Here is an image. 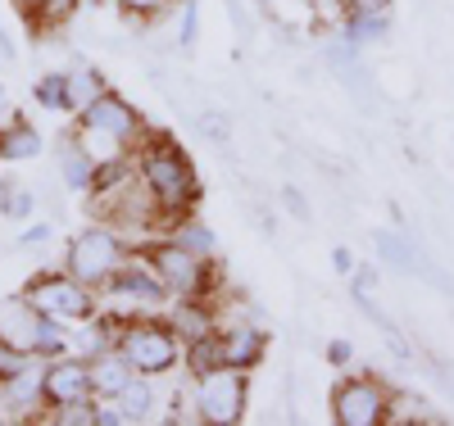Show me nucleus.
<instances>
[{
  "label": "nucleus",
  "instance_id": "1",
  "mask_svg": "<svg viewBox=\"0 0 454 426\" xmlns=\"http://www.w3.org/2000/svg\"><path fill=\"white\" fill-rule=\"evenodd\" d=\"M132 159H137V177L150 186V196L164 205V213L173 222L192 213V205L200 200V177H196L192 159L168 136H145L132 150Z\"/></svg>",
  "mask_w": 454,
  "mask_h": 426
},
{
  "label": "nucleus",
  "instance_id": "2",
  "mask_svg": "<svg viewBox=\"0 0 454 426\" xmlns=\"http://www.w3.org/2000/svg\"><path fill=\"white\" fill-rule=\"evenodd\" d=\"M78 145L91 154L96 164L105 159H123V154H132L145 132H141V113L123 100V96H114V91H100L91 105L78 109Z\"/></svg>",
  "mask_w": 454,
  "mask_h": 426
},
{
  "label": "nucleus",
  "instance_id": "3",
  "mask_svg": "<svg viewBox=\"0 0 454 426\" xmlns=\"http://www.w3.org/2000/svg\"><path fill=\"white\" fill-rule=\"evenodd\" d=\"M128 241L114 231L109 222H91L87 231H78V236L68 241V254H64V273H73L82 286L100 290L109 286L114 277H119V267L128 263Z\"/></svg>",
  "mask_w": 454,
  "mask_h": 426
},
{
  "label": "nucleus",
  "instance_id": "4",
  "mask_svg": "<svg viewBox=\"0 0 454 426\" xmlns=\"http://www.w3.org/2000/svg\"><path fill=\"white\" fill-rule=\"evenodd\" d=\"M141 259L150 263V273L160 277V286H164L173 299H209V290H214V267H209V259L196 254V250H186L177 236L145 245Z\"/></svg>",
  "mask_w": 454,
  "mask_h": 426
},
{
  "label": "nucleus",
  "instance_id": "5",
  "mask_svg": "<svg viewBox=\"0 0 454 426\" xmlns=\"http://www.w3.org/2000/svg\"><path fill=\"white\" fill-rule=\"evenodd\" d=\"M100 304L109 308L114 318H155V314H164V304L173 299L164 286H160V277L150 273V263L141 259V254H128V263L119 267V277H114L109 286H100Z\"/></svg>",
  "mask_w": 454,
  "mask_h": 426
},
{
  "label": "nucleus",
  "instance_id": "6",
  "mask_svg": "<svg viewBox=\"0 0 454 426\" xmlns=\"http://www.w3.org/2000/svg\"><path fill=\"white\" fill-rule=\"evenodd\" d=\"M119 350L128 354V363L141 376H160V372L177 368V359L186 354V345L164 318H128L123 331H119Z\"/></svg>",
  "mask_w": 454,
  "mask_h": 426
},
{
  "label": "nucleus",
  "instance_id": "7",
  "mask_svg": "<svg viewBox=\"0 0 454 426\" xmlns=\"http://www.w3.org/2000/svg\"><path fill=\"white\" fill-rule=\"evenodd\" d=\"M23 299L32 308H42L46 318H59V322H87L100 314V299L91 286H82L73 273H55V267H46V273H36L27 286H23Z\"/></svg>",
  "mask_w": 454,
  "mask_h": 426
},
{
  "label": "nucleus",
  "instance_id": "8",
  "mask_svg": "<svg viewBox=\"0 0 454 426\" xmlns=\"http://www.w3.org/2000/svg\"><path fill=\"white\" fill-rule=\"evenodd\" d=\"M192 413L209 426H237L246 417V376H241V368H214V372L196 376Z\"/></svg>",
  "mask_w": 454,
  "mask_h": 426
},
{
  "label": "nucleus",
  "instance_id": "9",
  "mask_svg": "<svg viewBox=\"0 0 454 426\" xmlns=\"http://www.w3.org/2000/svg\"><path fill=\"white\" fill-rule=\"evenodd\" d=\"M391 391L377 376H350L332 391V417L340 426H382Z\"/></svg>",
  "mask_w": 454,
  "mask_h": 426
},
{
  "label": "nucleus",
  "instance_id": "10",
  "mask_svg": "<svg viewBox=\"0 0 454 426\" xmlns=\"http://www.w3.org/2000/svg\"><path fill=\"white\" fill-rule=\"evenodd\" d=\"M91 363L87 359H46V408H68V404H91Z\"/></svg>",
  "mask_w": 454,
  "mask_h": 426
},
{
  "label": "nucleus",
  "instance_id": "11",
  "mask_svg": "<svg viewBox=\"0 0 454 426\" xmlns=\"http://www.w3.org/2000/svg\"><path fill=\"white\" fill-rule=\"evenodd\" d=\"M0 404L14 417H36L46 408V359H27L5 385H0Z\"/></svg>",
  "mask_w": 454,
  "mask_h": 426
},
{
  "label": "nucleus",
  "instance_id": "12",
  "mask_svg": "<svg viewBox=\"0 0 454 426\" xmlns=\"http://www.w3.org/2000/svg\"><path fill=\"white\" fill-rule=\"evenodd\" d=\"M42 322H46V314H42V308H32L23 295L0 299V340H10L14 350H23L27 359H36V336H42Z\"/></svg>",
  "mask_w": 454,
  "mask_h": 426
},
{
  "label": "nucleus",
  "instance_id": "13",
  "mask_svg": "<svg viewBox=\"0 0 454 426\" xmlns=\"http://www.w3.org/2000/svg\"><path fill=\"white\" fill-rule=\"evenodd\" d=\"M87 363H91V391H96V399H119V395L128 391V381L141 376V372L128 363V354L119 350V345H114V350L91 354Z\"/></svg>",
  "mask_w": 454,
  "mask_h": 426
},
{
  "label": "nucleus",
  "instance_id": "14",
  "mask_svg": "<svg viewBox=\"0 0 454 426\" xmlns=\"http://www.w3.org/2000/svg\"><path fill=\"white\" fill-rule=\"evenodd\" d=\"M263 331H254V327H246V322H237V327H223L218 331V354H223V368H241V372H250L259 359H263Z\"/></svg>",
  "mask_w": 454,
  "mask_h": 426
},
{
  "label": "nucleus",
  "instance_id": "15",
  "mask_svg": "<svg viewBox=\"0 0 454 426\" xmlns=\"http://www.w3.org/2000/svg\"><path fill=\"white\" fill-rule=\"evenodd\" d=\"M164 322L182 336V345H186V340H200V336H209V331H218V327H214V308H209V299H177V304H173V314H168Z\"/></svg>",
  "mask_w": 454,
  "mask_h": 426
},
{
  "label": "nucleus",
  "instance_id": "16",
  "mask_svg": "<svg viewBox=\"0 0 454 426\" xmlns=\"http://www.w3.org/2000/svg\"><path fill=\"white\" fill-rule=\"evenodd\" d=\"M42 154V136L32 132L23 113H14L10 123H0V159H36Z\"/></svg>",
  "mask_w": 454,
  "mask_h": 426
},
{
  "label": "nucleus",
  "instance_id": "17",
  "mask_svg": "<svg viewBox=\"0 0 454 426\" xmlns=\"http://www.w3.org/2000/svg\"><path fill=\"white\" fill-rule=\"evenodd\" d=\"M59 173H64V182L73 186V190H91V177H96V159L78 145V136H68L64 145H59Z\"/></svg>",
  "mask_w": 454,
  "mask_h": 426
},
{
  "label": "nucleus",
  "instance_id": "18",
  "mask_svg": "<svg viewBox=\"0 0 454 426\" xmlns=\"http://www.w3.org/2000/svg\"><path fill=\"white\" fill-rule=\"evenodd\" d=\"M114 404H119L123 422H145L150 413H155V391H150V381H145V376H132V381H128V391L114 399Z\"/></svg>",
  "mask_w": 454,
  "mask_h": 426
},
{
  "label": "nucleus",
  "instance_id": "19",
  "mask_svg": "<svg viewBox=\"0 0 454 426\" xmlns=\"http://www.w3.org/2000/svg\"><path fill=\"white\" fill-rule=\"evenodd\" d=\"M327 59H332V68L340 73V77H346V82H350V91L368 105V87H372V77L359 68V59H355V50L350 46H327Z\"/></svg>",
  "mask_w": 454,
  "mask_h": 426
},
{
  "label": "nucleus",
  "instance_id": "20",
  "mask_svg": "<svg viewBox=\"0 0 454 426\" xmlns=\"http://www.w3.org/2000/svg\"><path fill=\"white\" fill-rule=\"evenodd\" d=\"M32 96H36V105H42V109H55V113L73 109V96H68V73H46V77H36Z\"/></svg>",
  "mask_w": 454,
  "mask_h": 426
},
{
  "label": "nucleus",
  "instance_id": "21",
  "mask_svg": "<svg viewBox=\"0 0 454 426\" xmlns=\"http://www.w3.org/2000/svg\"><path fill=\"white\" fill-rule=\"evenodd\" d=\"M186 368H192V376H205V372L223 368L218 331H209V336H200V340H186Z\"/></svg>",
  "mask_w": 454,
  "mask_h": 426
},
{
  "label": "nucleus",
  "instance_id": "22",
  "mask_svg": "<svg viewBox=\"0 0 454 426\" xmlns=\"http://www.w3.org/2000/svg\"><path fill=\"white\" fill-rule=\"evenodd\" d=\"M419 422H432V413H427L423 399H413V395H391L387 399L382 426H419Z\"/></svg>",
  "mask_w": 454,
  "mask_h": 426
},
{
  "label": "nucleus",
  "instance_id": "23",
  "mask_svg": "<svg viewBox=\"0 0 454 426\" xmlns=\"http://www.w3.org/2000/svg\"><path fill=\"white\" fill-rule=\"evenodd\" d=\"M377 250H382V259L391 267H400V273H419V254H413V245L400 241L395 231H377Z\"/></svg>",
  "mask_w": 454,
  "mask_h": 426
},
{
  "label": "nucleus",
  "instance_id": "24",
  "mask_svg": "<svg viewBox=\"0 0 454 426\" xmlns=\"http://www.w3.org/2000/svg\"><path fill=\"white\" fill-rule=\"evenodd\" d=\"M100 91H105V82H100V73H96V68H87V64L68 68V96H73V109L91 105Z\"/></svg>",
  "mask_w": 454,
  "mask_h": 426
},
{
  "label": "nucleus",
  "instance_id": "25",
  "mask_svg": "<svg viewBox=\"0 0 454 426\" xmlns=\"http://www.w3.org/2000/svg\"><path fill=\"white\" fill-rule=\"evenodd\" d=\"M64 327H68V322H59V318H46V322H42V336H36V359H59V354H68L73 336H68Z\"/></svg>",
  "mask_w": 454,
  "mask_h": 426
},
{
  "label": "nucleus",
  "instance_id": "26",
  "mask_svg": "<svg viewBox=\"0 0 454 426\" xmlns=\"http://www.w3.org/2000/svg\"><path fill=\"white\" fill-rule=\"evenodd\" d=\"M177 241L186 245V250H196V254H214V231L205 227V222H196V218H177Z\"/></svg>",
  "mask_w": 454,
  "mask_h": 426
},
{
  "label": "nucleus",
  "instance_id": "27",
  "mask_svg": "<svg viewBox=\"0 0 454 426\" xmlns=\"http://www.w3.org/2000/svg\"><path fill=\"white\" fill-rule=\"evenodd\" d=\"M0 213H5V218L32 213V196H27V190H19L14 182H0Z\"/></svg>",
  "mask_w": 454,
  "mask_h": 426
},
{
  "label": "nucleus",
  "instance_id": "28",
  "mask_svg": "<svg viewBox=\"0 0 454 426\" xmlns=\"http://www.w3.org/2000/svg\"><path fill=\"white\" fill-rule=\"evenodd\" d=\"M78 5H82V0H42L36 14H32V23H64V19L78 14Z\"/></svg>",
  "mask_w": 454,
  "mask_h": 426
},
{
  "label": "nucleus",
  "instance_id": "29",
  "mask_svg": "<svg viewBox=\"0 0 454 426\" xmlns=\"http://www.w3.org/2000/svg\"><path fill=\"white\" fill-rule=\"evenodd\" d=\"M123 14H132V19H155V14H164L168 10V0H114Z\"/></svg>",
  "mask_w": 454,
  "mask_h": 426
},
{
  "label": "nucleus",
  "instance_id": "30",
  "mask_svg": "<svg viewBox=\"0 0 454 426\" xmlns=\"http://www.w3.org/2000/svg\"><path fill=\"white\" fill-rule=\"evenodd\" d=\"M23 363H27V354H23V350H14L10 340H0V385H5V381H10V376H14Z\"/></svg>",
  "mask_w": 454,
  "mask_h": 426
},
{
  "label": "nucleus",
  "instance_id": "31",
  "mask_svg": "<svg viewBox=\"0 0 454 426\" xmlns=\"http://www.w3.org/2000/svg\"><path fill=\"white\" fill-rule=\"evenodd\" d=\"M200 128H205L214 141H227V128H223V119H218V113H205V119H200Z\"/></svg>",
  "mask_w": 454,
  "mask_h": 426
},
{
  "label": "nucleus",
  "instance_id": "32",
  "mask_svg": "<svg viewBox=\"0 0 454 426\" xmlns=\"http://www.w3.org/2000/svg\"><path fill=\"white\" fill-rule=\"evenodd\" d=\"M192 36H196V10L186 5L182 10V46H192Z\"/></svg>",
  "mask_w": 454,
  "mask_h": 426
},
{
  "label": "nucleus",
  "instance_id": "33",
  "mask_svg": "<svg viewBox=\"0 0 454 426\" xmlns=\"http://www.w3.org/2000/svg\"><path fill=\"white\" fill-rule=\"evenodd\" d=\"M46 241H51V227H32L19 236V245H46Z\"/></svg>",
  "mask_w": 454,
  "mask_h": 426
},
{
  "label": "nucleus",
  "instance_id": "34",
  "mask_svg": "<svg viewBox=\"0 0 454 426\" xmlns=\"http://www.w3.org/2000/svg\"><path fill=\"white\" fill-rule=\"evenodd\" d=\"M327 359H332V363H350V345L332 340V345H327Z\"/></svg>",
  "mask_w": 454,
  "mask_h": 426
},
{
  "label": "nucleus",
  "instance_id": "35",
  "mask_svg": "<svg viewBox=\"0 0 454 426\" xmlns=\"http://www.w3.org/2000/svg\"><path fill=\"white\" fill-rule=\"evenodd\" d=\"M332 259H336V267H340V273H355V259H350V254H346V250H336V254H332Z\"/></svg>",
  "mask_w": 454,
  "mask_h": 426
},
{
  "label": "nucleus",
  "instance_id": "36",
  "mask_svg": "<svg viewBox=\"0 0 454 426\" xmlns=\"http://www.w3.org/2000/svg\"><path fill=\"white\" fill-rule=\"evenodd\" d=\"M286 205H291V213H300V218H305V213H309V209H305V200H300V196H295V190H286Z\"/></svg>",
  "mask_w": 454,
  "mask_h": 426
},
{
  "label": "nucleus",
  "instance_id": "37",
  "mask_svg": "<svg viewBox=\"0 0 454 426\" xmlns=\"http://www.w3.org/2000/svg\"><path fill=\"white\" fill-rule=\"evenodd\" d=\"M0 59H14V46H10V32L0 27Z\"/></svg>",
  "mask_w": 454,
  "mask_h": 426
},
{
  "label": "nucleus",
  "instance_id": "38",
  "mask_svg": "<svg viewBox=\"0 0 454 426\" xmlns=\"http://www.w3.org/2000/svg\"><path fill=\"white\" fill-rule=\"evenodd\" d=\"M0 109H5V82H0Z\"/></svg>",
  "mask_w": 454,
  "mask_h": 426
}]
</instances>
